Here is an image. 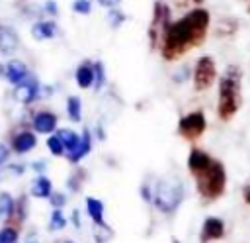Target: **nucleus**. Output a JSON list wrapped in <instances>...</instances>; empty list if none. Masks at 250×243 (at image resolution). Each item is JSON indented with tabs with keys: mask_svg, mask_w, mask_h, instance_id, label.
Instances as JSON below:
<instances>
[{
	"mask_svg": "<svg viewBox=\"0 0 250 243\" xmlns=\"http://www.w3.org/2000/svg\"><path fill=\"white\" fill-rule=\"evenodd\" d=\"M211 27V12L203 6L189 8L182 18L172 20L160 43V57L168 63L180 61L186 53L205 43Z\"/></svg>",
	"mask_w": 250,
	"mask_h": 243,
	"instance_id": "nucleus-1",
	"label": "nucleus"
},
{
	"mask_svg": "<svg viewBox=\"0 0 250 243\" xmlns=\"http://www.w3.org/2000/svg\"><path fill=\"white\" fill-rule=\"evenodd\" d=\"M188 170L195 180V190L201 202H217L227 190V169L223 161L209 155L201 147H191L188 153Z\"/></svg>",
	"mask_w": 250,
	"mask_h": 243,
	"instance_id": "nucleus-2",
	"label": "nucleus"
},
{
	"mask_svg": "<svg viewBox=\"0 0 250 243\" xmlns=\"http://www.w3.org/2000/svg\"><path fill=\"white\" fill-rule=\"evenodd\" d=\"M242 108V69L236 63L227 65L217 80V116L230 122Z\"/></svg>",
	"mask_w": 250,
	"mask_h": 243,
	"instance_id": "nucleus-3",
	"label": "nucleus"
},
{
	"mask_svg": "<svg viewBox=\"0 0 250 243\" xmlns=\"http://www.w3.org/2000/svg\"><path fill=\"white\" fill-rule=\"evenodd\" d=\"M182 202H184V182L178 176L162 178L156 182L152 204L160 214L172 216L180 208Z\"/></svg>",
	"mask_w": 250,
	"mask_h": 243,
	"instance_id": "nucleus-4",
	"label": "nucleus"
},
{
	"mask_svg": "<svg viewBox=\"0 0 250 243\" xmlns=\"http://www.w3.org/2000/svg\"><path fill=\"white\" fill-rule=\"evenodd\" d=\"M172 24V8L164 2V0H154L152 4V16L148 22V29H146V37H148V45L152 51L160 49V43L164 39L166 29Z\"/></svg>",
	"mask_w": 250,
	"mask_h": 243,
	"instance_id": "nucleus-5",
	"label": "nucleus"
},
{
	"mask_svg": "<svg viewBox=\"0 0 250 243\" xmlns=\"http://www.w3.org/2000/svg\"><path fill=\"white\" fill-rule=\"evenodd\" d=\"M217 80H219V73H217L215 59L211 55H199L195 59L193 69H191V84H193V90L195 92H205Z\"/></svg>",
	"mask_w": 250,
	"mask_h": 243,
	"instance_id": "nucleus-6",
	"label": "nucleus"
},
{
	"mask_svg": "<svg viewBox=\"0 0 250 243\" xmlns=\"http://www.w3.org/2000/svg\"><path fill=\"white\" fill-rule=\"evenodd\" d=\"M178 135L186 141H197L207 131V118L203 110H191L178 120Z\"/></svg>",
	"mask_w": 250,
	"mask_h": 243,
	"instance_id": "nucleus-7",
	"label": "nucleus"
},
{
	"mask_svg": "<svg viewBox=\"0 0 250 243\" xmlns=\"http://www.w3.org/2000/svg\"><path fill=\"white\" fill-rule=\"evenodd\" d=\"M8 145H10L12 153H16V155H27V153H31L37 147V133L31 129V125H25V123L14 125L10 129Z\"/></svg>",
	"mask_w": 250,
	"mask_h": 243,
	"instance_id": "nucleus-8",
	"label": "nucleus"
},
{
	"mask_svg": "<svg viewBox=\"0 0 250 243\" xmlns=\"http://www.w3.org/2000/svg\"><path fill=\"white\" fill-rule=\"evenodd\" d=\"M12 96L18 104L21 106H31L33 102H37L41 98V82L35 74H29L25 80H21L20 84L14 86Z\"/></svg>",
	"mask_w": 250,
	"mask_h": 243,
	"instance_id": "nucleus-9",
	"label": "nucleus"
},
{
	"mask_svg": "<svg viewBox=\"0 0 250 243\" xmlns=\"http://www.w3.org/2000/svg\"><path fill=\"white\" fill-rule=\"evenodd\" d=\"M31 129L39 135H53L59 129V116L53 110H37L31 114Z\"/></svg>",
	"mask_w": 250,
	"mask_h": 243,
	"instance_id": "nucleus-10",
	"label": "nucleus"
},
{
	"mask_svg": "<svg viewBox=\"0 0 250 243\" xmlns=\"http://www.w3.org/2000/svg\"><path fill=\"white\" fill-rule=\"evenodd\" d=\"M225 221L217 216H207L201 223L199 229V243H211V241H219L225 237Z\"/></svg>",
	"mask_w": 250,
	"mask_h": 243,
	"instance_id": "nucleus-11",
	"label": "nucleus"
},
{
	"mask_svg": "<svg viewBox=\"0 0 250 243\" xmlns=\"http://www.w3.org/2000/svg\"><path fill=\"white\" fill-rule=\"evenodd\" d=\"M20 49V35L16 27L8 24H0V55L12 57Z\"/></svg>",
	"mask_w": 250,
	"mask_h": 243,
	"instance_id": "nucleus-12",
	"label": "nucleus"
},
{
	"mask_svg": "<svg viewBox=\"0 0 250 243\" xmlns=\"http://www.w3.org/2000/svg\"><path fill=\"white\" fill-rule=\"evenodd\" d=\"M92 145H94V135H92V131H90L88 127H84L82 133H80L78 145H76L70 153H66V161H68L70 165H78L86 155H90Z\"/></svg>",
	"mask_w": 250,
	"mask_h": 243,
	"instance_id": "nucleus-13",
	"label": "nucleus"
},
{
	"mask_svg": "<svg viewBox=\"0 0 250 243\" xmlns=\"http://www.w3.org/2000/svg\"><path fill=\"white\" fill-rule=\"evenodd\" d=\"M29 33H31V37L35 41H49V39L57 37L59 25L55 24V20H35L31 24Z\"/></svg>",
	"mask_w": 250,
	"mask_h": 243,
	"instance_id": "nucleus-14",
	"label": "nucleus"
},
{
	"mask_svg": "<svg viewBox=\"0 0 250 243\" xmlns=\"http://www.w3.org/2000/svg\"><path fill=\"white\" fill-rule=\"evenodd\" d=\"M27 214H29V196L27 194H21L20 198H16L14 214L4 221V225H12V227H16V229L21 231V225L25 223Z\"/></svg>",
	"mask_w": 250,
	"mask_h": 243,
	"instance_id": "nucleus-15",
	"label": "nucleus"
},
{
	"mask_svg": "<svg viewBox=\"0 0 250 243\" xmlns=\"http://www.w3.org/2000/svg\"><path fill=\"white\" fill-rule=\"evenodd\" d=\"M74 80H76V86L82 88V90H88V88H94V80H96V74H94V61H82L76 71H74Z\"/></svg>",
	"mask_w": 250,
	"mask_h": 243,
	"instance_id": "nucleus-16",
	"label": "nucleus"
},
{
	"mask_svg": "<svg viewBox=\"0 0 250 243\" xmlns=\"http://www.w3.org/2000/svg\"><path fill=\"white\" fill-rule=\"evenodd\" d=\"M31 73H29V69H27V65L21 61V59H10L8 63H6V80L10 82V84H20L21 80H25L27 76H29Z\"/></svg>",
	"mask_w": 250,
	"mask_h": 243,
	"instance_id": "nucleus-17",
	"label": "nucleus"
},
{
	"mask_svg": "<svg viewBox=\"0 0 250 243\" xmlns=\"http://www.w3.org/2000/svg\"><path fill=\"white\" fill-rule=\"evenodd\" d=\"M84 208H86V216L90 218V221L94 225H102L105 223V206L102 200L94 198V196H88L84 200Z\"/></svg>",
	"mask_w": 250,
	"mask_h": 243,
	"instance_id": "nucleus-18",
	"label": "nucleus"
},
{
	"mask_svg": "<svg viewBox=\"0 0 250 243\" xmlns=\"http://www.w3.org/2000/svg\"><path fill=\"white\" fill-rule=\"evenodd\" d=\"M29 194L33 198H41V200H49V196L53 194V182L47 174H35V178L31 180L29 186Z\"/></svg>",
	"mask_w": 250,
	"mask_h": 243,
	"instance_id": "nucleus-19",
	"label": "nucleus"
},
{
	"mask_svg": "<svg viewBox=\"0 0 250 243\" xmlns=\"http://www.w3.org/2000/svg\"><path fill=\"white\" fill-rule=\"evenodd\" d=\"M64 110H66V116L70 122H80L82 120V98L76 94H70L66 98Z\"/></svg>",
	"mask_w": 250,
	"mask_h": 243,
	"instance_id": "nucleus-20",
	"label": "nucleus"
},
{
	"mask_svg": "<svg viewBox=\"0 0 250 243\" xmlns=\"http://www.w3.org/2000/svg\"><path fill=\"white\" fill-rule=\"evenodd\" d=\"M55 133L61 137V141H62V145H64V149H66V153H70V151L78 145V141H80V133L74 131V129H70V127H59Z\"/></svg>",
	"mask_w": 250,
	"mask_h": 243,
	"instance_id": "nucleus-21",
	"label": "nucleus"
},
{
	"mask_svg": "<svg viewBox=\"0 0 250 243\" xmlns=\"http://www.w3.org/2000/svg\"><path fill=\"white\" fill-rule=\"evenodd\" d=\"M86 176H88V172H86L82 167H76V169L68 174V178H66V188H68L70 192H80V188H82Z\"/></svg>",
	"mask_w": 250,
	"mask_h": 243,
	"instance_id": "nucleus-22",
	"label": "nucleus"
},
{
	"mask_svg": "<svg viewBox=\"0 0 250 243\" xmlns=\"http://www.w3.org/2000/svg\"><path fill=\"white\" fill-rule=\"evenodd\" d=\"M14 208H16V198L8 190H2L0 192V219L6 221L14 214Z\"/></svg>",
	"mask_w": 250,
	"mask_h": 243,
	"instance_id": "nucleus-23",
	"label": "nucleus"
},
{
	"mask_svg": "<svg viewBox=\"0 0 250 243\" xmlns=\"http://www.w3.org/2000/svg\"><path fill=\"white\" fill-rule=\"evenodd\" d=\"M66 225H68V219H66L64 212H62L61 208H53V212H51V216H49L47 227H49L51 231H61V229H64Z\"/></svg>",
	"mask_w": 250,
	"mask_h": 243,
	"instance_id": "nucleus-24",
	"label": "nucleus"
},
{
	"mask_svg": "<svg viewBox=\"0 0 250 243\" xmlns=\"http://www.w3.org/2000/svg\"><path fill=\"white\" fill-rule=\"evenodd\" d=\"M236 29H238V22H236L234 18H223V20L217 24V27H215V35H217V37H229V35H232Z\"/></svg>",
	"mask_w": 250,
	"mask_h": 243,
	"instance_id": "nucleus-25",
	"label": "nucleus"
},
{
	"mask_svg": "<svg viewBox=\"0 0 250 243\" xmlns=\"http://www.w3.org/2000/svg\"><path fill=\"white\" fill-rule=\"evenodd\" d=\"M92 235H94V241L96 243H109L113 239V229L109 223H102V225H94L92 227Z\"/></svg>",
	"mask_w": 250,
	"mask_h": 243,
	"instance_id": "nucleus-26",
	"label": "nucleus"
},
{
	"mask_svg": "<svg viewBox=\"0 0 250 243\" xmlns=\"http://www.w3.org/2000/svg\"><path fill=\"white\" fill-rule=\"evenodd\" d=\"M47 149H49V153L53 157H66V149H64L62 141H61V137L57 133L47 135Z\"/></svg>",
	"mask_w": 250,
	"mask_h": 243,
	"instance_id": "nucleus-27",
	"label": "nucleus"
},
{
	"mask_svg": "<svg viewBox=\"0 0 250 243\" xmlns=\"http://www.w3.org/2000/svg\"><path fill=\"white\" fill-rule=\"evenodd\" d=\"M125 20H127V14H125L123 10H119V8H111V10H107V24H109L111 29L121 27V25L125 24Z\"/></svg>",
	"mask_w": 250,
	"mask_h": 243,
	"instance_id": "nucleus-28",
	"label": "nucleus"
},
{
	"mask_svg": "<svg viewBox=\"0 0 250 243\" xmlns=\"http://www.w3.org/2000/svg\"><path fill=\"white\" fill-rule=\"evenodd\" d=\"M94 74H96L94 90L100 92V90L105 86V65H104L102 61H94Z\"/></svg>",
	"mask_w": 250,
	"mask_h": 243,
	"instance_id": "nucleus-29",
	"label": "nucleus"
},
{
	"mask_svg": "<svg viewBox=\"0 0 250 243\" xmlns=\"http://www.w3.org/2000/svg\"><path fill=\"white\" fill-rule=\"evenodd\" d=\"M20 229L12 225H4L0 229V243H20Z\"/></svg>",
	"mask_w": 250,
	"mask_h": 243,
	"instance_id": "nucleus-30",
	"label": "nucleus"
},
{
	"mask_svg": "<svg viewBox=\"0 0 250 243\" xmlns=\"http://www.w3.org/2000/svg\"><path fill=\"white\" fill-rule=\"evenodd\" d=\"M188 78H191V69L188 65H182V69H176L172 73V82L174 84H184Z\"/></svg>",
	"mask_w": 250,
	"mask_h": 243,
	"instance_id": "nucleus-31",
	"label": "nucleus"
},
{
	"mask_svg": "<svg viewBox=\"0 0 250 243\" xmlns=\"http://www.w3.org/2000/svg\"><path fill=\"white\" fill-rule=\"evenodd\" d=\"M72 12L78 16H88L92 12V0H74L72 2Z\"/></svg>",
	"mask_w": 250,
	"mask_h": 243,
	"instance_id": "nucleus-32",
	"label": "nucleus"
},
{
	"mask_svg": "<svg viewBox=\"0 0 250 243\" xmlns=\"http://www.w3.org/2000/svg\"><path fill=\"white\" fill-rule=\"evenodd\" d=\"M66 200H68L66 194H64V192H57V190L49 196V204H51V208H61V210H62V208L66 206Z\"/></svg>",
	"mask_w": 250,
	"mask_h": 243,
	"instance_id": "nucleus-33",
	"label": "nucleus"
},
{
	"mask_svg": "<svg viewBox=\"0 0 250 243\" xmlns=\"http://www.w3.org/2000/svg\"><path fill=\"white\" fill-rule=\"evenodd\" d=\"M41 10H43L47 16H59V4H57L55 0H45Z\"/></svg>",
	"mask_w": 250,
	"mask_h": 243,
	"instance_id": "nucleus-34",
	"label": "nucleus"
},
{
	"mask_svg": "<svg viewBox=\"0 0 250 243\" xmlns=\"http://www.w3.org/2000/svg\"><path fill=\"white\" fill-rule=\"evenodd\" d=\"M152 196H154V188L148 182H143L141 184V198L145 202H152Z\"/></svg>",
	"mask_w": 250,
	"mask_h": 243,
	"instance_id": "nucleus-35",
	"label": "nucleus"
},
{
	"mask_svg": "<svg viewBox=\"0 0 250 243\" xmlns=\"http://www.w3.org/2000/svg\"><path fill=\"white\" fill-rule=\"evenodd\" d=\"M6 167H8V172L18 174V176H20V174H23V172L27 170V167H25L23 163H8Z\"/></svg>",
	"mask_w": 250,
	"mask_h": 243,
	"instance_id": "nucleus-36",
	"label": "nucleus"
},
{
	"mask_svg": "<svg viewBox=\"0 0 250 243\" xmlns=\"http://www.w3.org/2000/svg\"><path fill=\"white\" fill-rule=\"evenodd\" d=\"M10 153H12L10 145H6V143H0V167L8 163V159H10Z\"/></svg>",
	"mask_w": 250,
	"mask_h": 243,
	"instance_id": "nucleus-37",
	"label": "nucleus"
},
{
	"mask_svg": "<svg viewBox=\"0 0 250 243\" xmlns=\"http://www.w3.org/2000/svg\"><path fill=\"white\" fill-rule=\"evenodd\" d=\"M31 170H35L37 174H45V170H47V161H45V159L33 161V163H31Z\"/></svg>",
	"mask_w": 250,
	"mask_h": 243,
	"instance_id": "nucleus-38",
	"label": "nucleus"
},
{
	"mask_svg": "<svg viewBox=\"0 0 250 243\" xmlns=\"http://www.w3.org/2000/svg\"><path fill=\"white\" fill-rule=\"evenodd\" d=\"M100 6H104V8H107V10H111V8H119V4H121V0H96Z\"/></svg>",
	"mask_w": 250,
	"mask_h": 243,
	"instance_id": "nucleus-39",
	"label": "nucleus"
},
{
	"mask_svg": "<svg viewBox=\"0 0 250 243\" xmlns=\"http://www.w3.org/2000/svg\"><path fill=\"white\" fill-rule=\"evenodd\" d=\"M203 2H205V0H178V4L184 6V8H186V6H189V8H197V6H201Z\"/></svg>",
	"mask_w": 250,
	"mask_h": 243,
	"instance_id": "nucleus-40",
	"label": "nucleus"
},
{
	"mask_svg": "<svg viewBox=\"0 0 250 243\" xmlns=\"http://www.w3.org/2000/svg\"><path fill=\"white\" fill-rule=\"evenodd\" d=\"M70 223H72L76 229L80 227V212H78V210H72V212H70Z\"/></svg>",
	"mask_w": 250,
	"mask_h": 243,
	"instance_id": "nucleus-41",
	"label": "nucleus"
},
{
	"mask_svg": "<svg viewBox=\"0 0 250 243\" xmlns=\"http://www.w3.org/2000/svg\"><path fill=\"white\" fill-rule=\"evenodd\" d=\"M96 137H98L100 141H105V129H104V125H102V123H98V125H96Z\"/></svg>",
	"mask_w": 250,
	"mask_h": 243,
	"instance_id": "nucleus-42",
	"label": "nucleus"
},
{
	"mask_svg": "<svg viewBox=\"0 0 250 243\" xmlns=\"http://www.w3.org/2000/svg\"><path fill=\"white\" fill-rule=\"evenodd\" d=\"M242 198H244V202L250 206V184L244 186V190H242Z\"/></svg>",
	"mask_w": 250,
	"mask_h": 243,
	"instance_id": "nucleus-43",
	"label": "nucleus"
},
{
	"mask_svg": "<svg viewBox=\"0 0 250 243\" xmlns=\"http://www.w3.org/2000/svg\"><path fill=\"white\" fill-rule=\"evenodd\" d=\"M4 76H6V63L0 61V78H4Z\"/></svg>",
	"mask_w": 250,
	"mask_h": 243,
	"instance_id": "nucleus-44",
	"label": "nucleus"
},
{
	"mask_svg": "<svg viewBox=\"0 0 250 243\" xmlns=\"http://www.w3.org/2000/svg\"><path fill=\"white\" fill-rule=\"evenodd\" d=\"M62 243H74V241H70V239H68V241H62Z\"/></svg>",
	"mask_w": 250,
	"mask_h": 243,
	"instance_id": "nucleus-45",
	"label": "nucleus"
},
{
	"mask_svg": "<svg viewBox=\"0 0 250 243\" xmlns=\"http://www.w3.org/2000/svg\"><path fill=\"white\" fill-rule=\"evenodd\" d=\"M29 243H35V241H29Z\"/></svg>",
	"mask_w": 250,
	"mask_h": 243,
	"instance_id": "nucleus-46",
	"label": "nucleus"
}]
</instances>
